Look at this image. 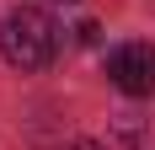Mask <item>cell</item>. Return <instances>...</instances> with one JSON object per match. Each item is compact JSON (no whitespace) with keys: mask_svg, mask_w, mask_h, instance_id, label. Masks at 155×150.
Wrapping results in <instances>:
<instances>
[{"mask_svg":"<svg viewBox=\"0 0 155 150\" xmlns=\"http://www.w3.org/2000/svg\"><path fill=\"white\" fill-rule=\"evenodd\" d=\"M70 150H107L102 139H70Z\"/></svg>","mask_w":155,"mask_h":150,"instance_id":"4","label":"cell"},{"mask_svg":"<svg viewBox=\"0 0 155 150\" xmlns=\"http://www.w3.org/2000/svg\"><path fill=\"white\" fill-rule=\"evenodd\" d=\"M107 75L123 97H155V48L150 43H123L107 54Z\"/></svg>","mask_w":155,"mask_h":150,"instance_id":"2","label":"cell"},{"mask_svg":"<svg viewBox=\"0 0 155 150\" xmlns=\"http://www.w3.org/2000/svg\"><path fill=\"white\" fill-rule=\"evenodd\" d=\"M75 32H80V43H102V27H96V22H80Z\"/></svg>","mask_w":155,"mask_h":150,"instance_id":"3","label":"cell"},{"mask_svg":"<svg viewBox=\"0 0 155 150\" xmlns=\"http://www.w3.org/2000/svg\"><path fill=\"white\" fill-rule=\"evenodd\" d=\"M54 48H59V27L38 5H16L0 22V54H5L11 70H43L54 59Z\"/></svg>","mask_w":155,"mask_h":150,"instance_id":"1","label":"cell"}]
</instances>
